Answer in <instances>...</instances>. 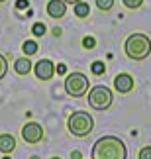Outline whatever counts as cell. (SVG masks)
<instances>
[{
	"label": "cell",
	"instance_id": "19",
	"mask_svg": "<svg viewBox=\"0 0 151 159\" xmlns=\"http://www.w3.org/2000/svg\"><path fill=\"white\" fill-rule=\"evenodd\" d=\"M137 159H151V145H145V148L140 149L137 153Z\"/></svg>",
	"mask_w": 151,
	"mask_h": 159
},
{
	"label": "cell",
	"instance_id": "2",
	"mask_svg": "<svg viewBox=\"0 0 151 159\" xmlns=\"http://www.w3.org/2000/svg\"><path fill=\"white\" fill-rule=\"evenodd\" d=\"M124 51L131 61H143L151 55V38L145 34H130L124 43Z\"/></svg>",
	"mask_w": 151,
	"mask_h": 159
},
{
	"label": "cell",
	"instance_id": "24",
	"mask_svg": "<svg viewBox=\"0 0 151 159\" xmlns=\"http://www.w3.org/2000/svg\"><path fill=\"white\" fill-rule=\"evenodd\" d=\"M65 4H78V2H82V0H63Z\"/></svg>",
	"mask_w": 151,
	"mask_h": 159
},
{
	"label": "cell",
	"instance_id": "10",
	"mask_svg": "<svg viewBox=\"0 0 151 159\" xmlns=\"http://www.w3.org/2000/svg\"><path fill=\"white\" fill-rule=\"evenodd\" d=\"M14 149H16V138L10 136V134H2V136H0V151H2L4 155H8Z\"/></svg>",
	"mask_w": 151,
	"mask_h": 159
},
{
	"label": "cell",
	"instance_id": "3",
	"mask_svg": "<svg viewBox=\"0 0 151 159\" xmlns=\"http://www.w3.org/2000/svg\"><path fill=\"white\" fill-rule=\"evenodd\" d=\"M67 128H69V132L73 134L75 138H87L88 134L94 130V120H92V116H90L88 112L77 110V112H73L69 116Z\"/></svg>",
	"mask_w": 151,
	"mask_h": 159
},
{
	"label": "cell",
	"instance_id": "17",
	"mask_svg": "<svg viewBox=\"0 0 151 159\" xmlns=\"http://www.w3.org/2000/svg\"><path fill=\"white\" fill-rule=\"evenodd\" d=\"M96 6H98L100 10L108 12V10H112V6H114V0H96Z\"/></svg>",
	"mask_w": 151,
	"mask_h": 159
},
{
	"label": "cell",
	"instance_id": "27",
	"mask_svg": "<svg viewBox=\"0 0 151 159\" xmlns=\"http://www.w3.org/2000/svg\"><path fill=\"white\" fill-rule=\"evenodd\" d=\"M2 2H6V0H0V4H2Z\"/></svg>",
	"mask_w": 151,
	"mask_h": 159
},
{
	"label": "cell",
	"instance_id": "5",
	"mask_svg": "<svg viewBox=\"0 0 151 159\" xmlns=\"http://www.w3.org/2000/svg\"><path fill=\"white\" fill-rule=\"evenodd\" d=\"M65 93L73 98H81L88 93V77L82 73H71L65 79Z\"/></svg>",
	"mask_w": 151,
	"mask_h": 159
},
{
	"label": "cell",
	"instance_id": "18",
	"mask_svg": "<svg viewBox=\"0 0 151 159\" xmlns=\"http://www.w3.org/2000/svg\"><path fill=\"white\" fill-rule=\"evenodd\" d=\"M126 8H130V10H135V8H140V6L143 4V0H122Z\"/></svg>",
	"mask_w": 151,
	"mask_h": 159
},
{
	"label": "cell",
	"instance_id": "4",
	"mask_svg": "<svg viewBox=\"0 0 151 159\" xmlns=\"http://www.w3.org/2000/svg\"><path fill=\"white\" fill-rule=\"evenodd\" d=\"M112 90L104 87V84H98V87H92L88 90V106L96 110V112H104L112 106Z\"/></svg>",
	"mask_w": 151,
	"mask_h": 159
},
{
	"label": "cell",
	"instance_id": "20",
	"mask_svg": "<svg viewBox=\"0 0 151 159\" xmlns=\"http://www.w3.org/2000/svg\"><path fill=\"white\" fill-rule=\"evenodd\" d=\"M82 45L87 47V49H92V47L96 45V41H94V38H84L82 39Z\"/></svg>",
	"mask_w": 151,
	"mask_h": 159
},
{
	"label": "cell",
	"instance_id": "9",
	"mask_svg": "<svg viewBox=\"0 0 151 159\" xmlns=\"http://www.w3.org/2000/svg\"><path fill=\"white\" fill-rule=\"evenodd\" d=\"M47 14L51 18H55V20H59V18H63L67 14V4L63 0H49L47 2Z\"/></svg>",
	"mask_w": 151,
	"mask_h": 159
},
{
	"label": "cell",
	"instance_id": "26",
	"mask_svg": "<svg viewBox=\"0 0 151 159\" xmlns=\"http://www.w3.org/2000/svg\"><path fill=\"white\" fill-rule=\"evenodd\" d=\"M32 159H39V157H35V155H33V157H32Z\"/></svg>",
	"mask_w": 151,
	"mask_h": 159
},
{
	"label": "cell",
	"instance_id": "15",
	"mask_svg": "<svg viewBox=\"0 0 151 159\" xmlns=\"http://www.w3.org/2000/svg\"><path fill=\"white\" fill-rule=\"evenodd\" d=\"M90 71H92L94 75H102V73L106 71V65L102 63V61H94V63L90 65Z\"/></svg>",
	"mask_w": 151,
	"mask_h": 159
},
{
	"label": "cell",
	"instance_id": "13",
	"mask_svg": "<svg viewBox=\"0 0 151 159\" xmlns=\"http://www.w3.org/2000/svg\"><path fill=\"white\" fill-rule=\"evenodd\" d=\"M22 51H24V55L26 57H29V55H33V53H38V43L35 41H24V45H22Z\"/></svg>",
	"mask_w": 151,
	"mask_h": 159
},
{
	"label": "cell",
	"instance_id": "16",
	"mask_svg": "<svg viewBox=\"0 0 151 159\" xmlns=\"http://www.w3.org/2000/svg\"><path fill=\"white\" fill-rule=\"evenodd\" d=\"M6 73H8V61H6V57L0 53V81L6 77Z\"/></svg>",
	"mask_w": 151,
	"mask_h": 159
},
{
	"label": "cell",
	"instance_id": "7",
	"mask_svg": "<svg viewBox=\"0 0 151 159\" xmlns=\"http://www.w3.org/2000/svg\"><path fill=\"white\" fill-rule=\"evenodd\" d=\"M33 73L39 81H49V79H53V75H55V65H53V61H49V59H39L38 63L33 65Z\"/></svg>",
	"mask_w": 151,
	"mask_h": 159
},
{
	"label": "cell",
	"instance_id": "6",
	"mask_svg": "<svg viewBox=\"0 0 151 159\" xmlns=\"http://www.w3.org/2000/svg\"><path fill=\"white\" fill-rule=\"evenodd\" d=\"M22 138L26 143H39L41 139H43V128H41L38 122H28V124H24L22 128Z\"/></svg>",
	"mask_w": 151,
	"mask_h": 159
},
{
	"label": "cell",
	"instance_id": "12",
	"mask_svg": "<svg viewBox=\"0 0 151 159\" xmlns=\"http://www.w3.org/2000/svg\"><path fill=\"white\" fill-rule=\"evenodd\" d=\"M88 14H90V8H88L87 2L75 4V16H77V18H88Z\"/></svg>",
	"mask_w": 151,
	"mask_h": 159
},
{
	"label": "cell",
	"instance_id": "25",
	"mask_svg": "<svg viewBox=\"0 0 151 159\" xmlns=\"http://www.w3.org/2000/svg\"><path fill=\"white\" fill-rule=\"evenodd\" d=\"M51 159H61V157H51Z\"/></svg>",
	"mask_w": 151,
	"mask_h": 159
},
{
	"label": "cell",
	"instance_id": "23",
	"mask_svg": "<svg viewBox=\"0 0 151 159\" xmlns=\"http://www.w3.org/2000/svg\"><path fill=\"white\" fill-rule=\"evenodd\" d=\"M71 159H81V151H73V153H71Z\"/></svg>",
	"mask_w": 151,
	"mask_h": 159
},
{
	"label": "cell",
	"instance_id": "1",
	"mask_svg": "<svg viewBox=\"0 0 151 159\" xmlns=\"http://www.w3.org/2000/svg\"><path fill=\"white\" fill-rule=\"evenodd\" d=\"M128 149L126 143L116 136H102L92 145V155L90 159H126Z\"/></svg>",
	"mask_w": 151,
	"mask_h": 159
},
{
	"label": "cell",
	"instance_id": "11",
	"mask_svg": "<svg viewBox=\"0 0 151 159\" xmlns=\"http://www.w3.org/2000/svg\"><path fill=\"white\" fill-rule=\"evenodd\" d=\"M14 71L18 73V75L26 77L28 73L32 71V63H29V59H28V57H20V59H16V63H14Z\"/></svg>",
	"mask_w": 151,
	"mask_h": 159
},
{
	"label": "cell",
	"instance_id": "8",
	"mask_svg": "<svg viewBox=\"0 0 151 159\" xmlns=\"http://www.w3.org/2000/svg\"><path fill=\"white\" fill-rule=\"evenodd\" d=\"M134 77L128 75V73H120V75H116V79H114V89L118 90V93H122V94H128L134 90Z\"/></svg>",
	"mask_w": 151,
	"mask_h": 159
},
{
	"label": "cell",
	"instance_id": "22",
	"mask_svg": "<svg viewBox=\"0 0 151 159\" xmlns=\"http://www.w3.org/2000/svg\"><path fill=\"white\" fill-rule=\"evenodd\" d=\"M55 71H57V75H65V73H67V67L61 63V65H57V67H55Z\"/></svg>",
	"mask_w": 151,
	"mask_h": 159
},
{
	"label": "cell",
	"instance_id": "21",
	"mask_svg": "<svg viewBox=\"0 0 151 159\" xmlns=\"http://www.w3.org/2000/svg\"><path fill=\"white\" fill-rule=\"evenodd\" d=\"M29 6V0H16V8L18 10H24V8H28Z\"/></svg>",
	"mask_w": 151,
	"mask_h": 159
},
{
	"label": "cell",
	"instance_id": "14",
	"mask_svg": "<svg viewBox=\"0 0 151 159\" xmlns=\"http://www.w3.org/2000/svg\"><path fill=\"white\" fill-rule=\"evenodd\" d=\"M47 32V28H45V24H41V22H35L33 26H32V34L35 35V38H41V35H45Z\"/></svg>",
	"mask_w": 151,
	"mask_h": 159
}]
</instances>
